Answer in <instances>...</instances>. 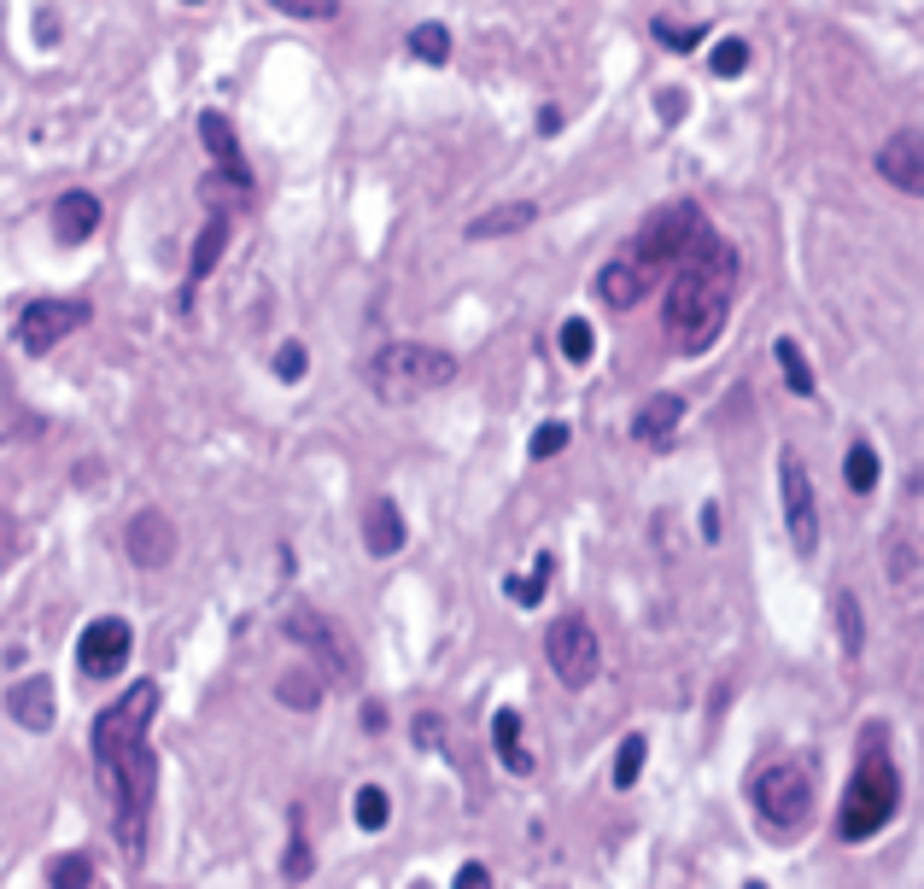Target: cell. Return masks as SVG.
Instances as JSON below:
<instances>
[{
	"label": "cell",
	"mask_w": 924,
	"mask_h": 889,
	"mask_svg": "<svg viewBox=\"0 0 924 889\" xmlns=\"http://www.w3.org/2000/svg\"><path fill=\"white\" fill-rule=\"evenodd\" d=\"M703 533H708V544H714V539H720V509H714V504L703 509Z\"/></svg>",
	"instance_id": "obj_45"
},
{
	"label": "cell",
	"mask_w": 924,
	"mask_h": 889,
	"mask_svg": "<svg viewBox=\"0 0 924 889\" xmlns=\"http://www.w3.org/2000/svg\"><path fill=\"white\" fill-rule=\"evenodd\" d=\"M679 422H684V399L679 392H656V399H644L638 416H632V439L638 444H667L679 434Z\"/></svg>",
	"instance_id": "obj_18"
},
{
	"label": "cell",
	"mask_w": 924,
	"mask_h": 889,
	"mask_svg": "<svg viewBox=\"0 0 924 889\" xmlns=\"http://www.w3.org/2000/svg\"><path fill=\"white\" fill-rule=\"evenodd\" d=\"M901 808V766L889 761V726L871 720L861 738V761H854V778L843 790V813H836V836L843 843H866L878 836Z\"/></svg>",
	"instance_id": "obj_3"
},
{
	"label": "cell",
	"mask_w": 924,
	"mask_h": 889,
	"mask_svg": "<svg viewBox=\"0 0 924 889\" xmlns=\"http://www.w3.org/2000/svg\"><path fill=\"white\" fill-rule=\"evenodd\" d=\"M100 229V199L94 194H59V205H54V234H59V246H82L89 234Z\"/></svg>",
	"instance_id": "obj_19"
},
{
	"label": "cell",
	"mask_w": 924,
	"mask_h": 889,
	"mask_svg": "<svg viewBox=\"0 0 924 889\" xmlns=\"http://www.w3.org/2000/svg\"><path fill=\"white\" fill-rule=\"evenodd\" d=\"M351 819L363 831H386V819H392V801H386V790L381 784H363V790L351 796Z\"/></svg>",
	"instance_id": "obj_28"
},
{
	"label": "cell",
	"mask_w": 924,
	"mask_h": 889,
	"mask_svg": "<svg viewBox=\"0 0 924 889\" xmlns=\"http://www.w3.org/2000/svg\"><path fill=\"white\" fill-rule=\"evenodd\" d=\"M199 141L217 164H241V141H234V124L222 112H199Z\"/></svg>",
	"instance_id": "obj_24"
},
{
	"label": "cell",
	"mask_w": 924,
	"mask_h": 889,
	"mask_svg": "<svg viewBox=\"0 0 924 889\" xmlns=\"http://www.w3.org/2000/svg\"><path fill=\"white\" fill-rule=\"evenodd\" d=\"M129 562L135 568H170V556H176V521L164 516V509H141V516L129 521Z\"/></svg>",
	"instance_id": "obj_13"
},
{
	"label": "cell",
	"mask_w": 924,
	"mask_h": 889,
	"mask_svg": "<svg viewBox=\"0 0 924 889\" xmlns=\"http://www.w3.org/2000/svg\"><path fill=\"white\" fill-rule=\"evenodd\" d=\"M386 726V708L381 703H363V731H381Z\"/></svg>",
	"instance_id": "obj_43"
},
{
	"label": "cell",
	"mask_w": 924,
	"mask_h": 889,
	"mask_svg": "<svg viewBox=\"0 0 924 889\" xmlns=\"http://www.w3.org/2000/svg\"><path fill=\"white\" fill-rule=\"evenodd\" d=\"M322 679H316V667H293V673H281L276 679V703L281 708H299V714H311L316 703H322Z\"/></svg>",
	"instance_id": "obj_22"
},
{
	"label": "cell",
	"mask_w": 924,
	"mask_h": 889,
	"mask_svg": "<svg viewBox=\"0 0 924 889\" xmlns=\"http://www.w3.org/2000/svg\"><path fill=\"white\" fill-rule=\"evenodd\" d=\"M409 54H416L421 65H444L451 59V30L444 24H416L409 30Z\"/></svg>",
	"instance_id": "obj_31"
},
{
	"label": "cell",
	"mask_w": 924,
	"mask_h": 889,
	"mask_svg": "<svg viewBox=\"0 0 924 889\" xmlns=\"http://www.w3.org/2000/svg\"><path fill=\"white\" fill-rule=\"evenodd\" d=\"M281 12H287V19H299V24H334L339 19L334 0H281Z\"/></svg>",
	"instance_id": "obj_37"
},
{
	"label": "cell",
	"mask_w": 924,
	"mask_h": 889,
	"mask_svg": "<svg viewBox=\"0 0 924 889\" xmlns=\"http://www.w3.org/2000/svg\"><path fill=\"white\" fill-rule=\"evenodd\" d=\"M778 492H784V527H790V544L801 556L819 551V498H813V481H808V463L784 444L778 451Z\"/></svg>",
	"instance_id": "obj_10"
},
{
	"label": "cell",
	"mask_w": 924,
	"mask_h": 889,
	"mask_svg": "<svg viewBox=\"0 0 924 889\" xmlns=\"http://www.w3.org/2000/svg\"><path fill=\"white\" fill-rule=\"evenodd\" d=\"M743 889H766V884H743Z\"/></svg>",
	"instance_id": "obj_47"
},
{
	"label": "cell",
	"mask_w": 924,
	"mask_h": 889,
	"mask_svg": "<svg viewBox=\"0 0 924 889\" xmlns=\"http://www.w3.org/2000/svg\"><path fill=\"white\" fill-rule=\"evenodd\" d=\"M47 884L54 889H94V861L89 854H59V861L47 866Z\"/></svg>",
	"instance_id": "obj_32"
},
{
	"label": "cell",
	"mask_w": 924,
	"mask_h": 889,
	"mask_svg": "<svg viewBox=\"0 0 924 889\" xmlns=\"http://www.w3.org/2000/svg\"><path fill=\"white\" fill-rule=\"evenodd\" d=\"M568 439H574L568 422H544L533 434V457H539V463H551V457H562V444H568Z\"/></svg>",
	"instance_id": "obj_38"
},
{
	"label": "cell",
	"mask_w": 924,
	"mask_h": 889,
	"mask_svg": "<svg viewBox=\"0 0 924 889\" xmlns=\"http://www.w3.org/2000/svg\"><path fill=\"white\" fill-rule=\"evenodd\" d=\"M551 568H556V562H551V556H539V562H533V574H509V579H504L509 603L533 609V603H539V597H544V579H551Z\"/></svg>",
	"instance_id": "obj_30"
},
{
	"label": "cell",
	"mask_w": 924,
	"mask_h": 889,
	"mask_svg": "<svg viewBox=\"0 0 924 889\" xmlns=\"http://www.w3.org/2000/svg\"><path fill=\"white\" fill-rule=\"evenodd\" d=\"M656 42L673 47V54H691V47L708 42V24H696V19H656Z\"/></svg>",
	"instance_id": "obj_29"
},
{
	"label": "cell",
	"mask_w": 924,
	"mask_h": 889,
	"mask_svg": "<svg viewBox=\"0 0 924 889\" xmlns=\"http://www.w3.org/2000/svg\"><path fill=\"white\" fill-rule=\"evenodd\" d=\"M533 217H539V205H533V199H516V205H498V211L474 217L462 234H469V241H498V234H521V229H533Z\"/></svg>",
	"instance_id": "obj_21"
},
{
	"label": "cell",
	"mask_w": 924,
	"mask_h": 889,
	"mask_svg": "<svg viewBox=\"0 0 924 889\" xmlns=\"http://www.w3.org/2000/svg\"><path fill=\"white\" fill-rule=\"evenodd\" d=\"M287 826H293V836H287V854H281V878H287V884H304V878L316 871L311 836H304V808L287 813Z\"/></svg>",
	"instance_id": "obj_23"
},
{
	"label": "cell",
	"mask_w": 924,
	"mask_h": 889,
	"mask_svg": "<svg viewBox=\"0 0 924 889\" xmlns=\"http://www.w3.org/2000/svg\"><path fill=\"white\" fill-rule=\"evenodd\" d=\"M409 889H427V884H409Z\"/></svg>",
	"instance_id": "obj_48"
},
{
	"label": "cell",
	"mask_w": 924,
	"mask_h": 889,
	"mask_svg": "<svg viewBox=\"0 0 924 889\" xmlns=\"http://www.w3.org/2000/svg\"><path fill=\"white\" fill-rule=\"evenodd\" d=\"M492 749H498V761H504L516 778L533 773V749H527V738H521V714H516V708H498V714H492Z\"/></svg>",
	"instance_id": "obj_20"
},
{
	"label": "cell",
	"mask_w": 924,
	"mask_h": 889,
	"mask_svg": "<svg viewBox=\"0 0 924 889\" xmlns=\"http://www.w3.org/2000/svg\"><path fill=\"white\" fill-rule=\"evenodd\" d=\"M7 714L19 720L24 731H54V679L30 673L7 691Z\"/></svg>",
	"instance_id": "obj_15"
},
{
	"label": "cell",
	"mask_w": 924,
	"mask_h": 889,
	"mask_svg": "<svg viewBox=\"0 0 924 889\" xmlns=\"http://www.w3.org/2000/svg\"><path fill=\"white\" fill-rule=\"evenodd\" d=\"M684 106H691V100H684V89H667V94L656 100V112L667 117V124H673V117H684Z\"/></svg>",
	"instance_id": "obj_42"
},
{
	"label": "cell",
	"mask_w": 924,
	"mask_h": 889,
	"mask_svg": "<svg viewBox=\"0 0 924 889\" xmlns=\"http://www.w3.org/2000/svg\"><path fill=\"white\" fill-rule=\"evenodd\" d=\"M556 129H562V112L544 106V112H539V135H556Z\"/></svg>",
	"instance_id": "obj_44"
},
{
	"label": "cell",
	"mask_w": 924,
	"mask_h": 889,
	"mask_svg": "<svg viewBox=\"0 0 924 889\" xmlns=\"http://www.w3.org/2000/svg\"><path fill=\"white\" fill-rule=\"evenodd\" d=\"M661 287H667L661 293L667 339H673L684 357H703L714 339H720L726 316H731V299H738V246L703 222V229L691 234V246L673 258Z\"/></svg>",
	"instance_id": "obj_2"
},
{
	"label": "cell",
	"mask_w": 924,
	"mask_h": 889,
	"mask_svg": "<svg viewBox=\"0 0 924 889\" xmlns=\"http://www.w3.org/2000/svg\"><path fill=\"white\" fill-rule=\"evenodd\" d=\"M451 889H492V866H486V861H469V866L457 871Z\"/></svg>",
	"instance_id": "obj_41"
},
{
	"label": "cell",
	"mask_w": 924,
	"mask_h": 889,
	"mask_svg": "<svg viewBox=\"0 0 924 889\" xmlns=\"http://www.w3.org/2000/svg\"><path fill=\"white\" fill-rule=\"evenodd\" d=\"M281 632L316 661V679H322V685H357V679H363V661H357L351 638H346V632H339L322 609L293 603V609L281 614Z\"/></svg>",
	"instance_id": "obj_5"
},
{
	"label": "cell",
	"mask_w": 924,
	"mask_h": 889,
	"mask_svg": "<svg viewBox=\"0 0 924 889\" xmlns=\"http://www.w3.org/2000/svg\"><path fill=\"white\" fill-rule=\"evenodd\" d=\"M836 632H843V656L854 661L866 649V614L854 603V591H836Z\"/></svg>",
	"instance_id": "obj_26"
},
{
	"label": "cell",
	"mask_w": 924,
	"mask_h": 889,
	"mask_svg": "<svg viewBox=\"0 0 924 889\" xmlns=\"http://www.w3.org/2000/svg\"><path fill=\"white\" fill-rule=\"evenodd\" d=\"M644 755H649V743L638 738V731H632V738H626L621 749H614V790H632V784H638Z\"/></svg>",
	"instance_id": "obj_34"
},
{
	"label": "cell",
	"mask_w": 924,
	"mask_h": 889,
	"mask_svg": "<svg viewBox=\"0 0 924 889\" xmlns=\"http://www.w3.org/2000/svg\"><path fill=\"white\" fill-rule=\"evenodd\" d=\"M878 170H883L889 187H901L906 199H919V194H924V135H919L913 124L896 129V135L878 147Z\"/></svg>",
	"instance_id": "obj_12"
},
{
	"label": "cell",
	"mask_w": 924,
	"mask_h": 889,
	"mask_svg": "<svg viewBox=\"0 0 924 889\" xmlns=\"http://www.w3.org/2000/svg\"><path fill=\"white\" fill-rule=\"evenodd\" d=\"M661 281H667V264H661L649 246L626 241V246L603 264V276H597V299H603L609 311H632V304L649 299Z\"/></svg>",
	"instance_id": "obj_8"
},
{
	"label": "cell",
	"mask_w": 924,
	"mask_h": 889,
	"mask_svg": "<svg viewBox=\"0 0 924 889\" xmlns=\"http://www.w3.org/2000/svg\"><path fill=\"white\" fill-rule=\"evenodd\" d=\"M129 649H135V632H129L124 614H100V621H89L82 638H77L82 679H117L129 667Z\"/></svg>",
	"instance_id": "obj_11"
},
{
	"label": "cell",
	"mask_w": 924,
	"mask_h": 889,
	"mask_svg": "<svg viewBox=\"0 0 924 889\" xmlns=\"http://www.w3.org/2000/svg\"><path fill=\"white\" fill-rule=\"evenodd\" d=\"M889 579H896V586H919V544L913 539H896V551H889Z\"/></svg>",
	"instance_id": "obj_36"
},
{
	"label": "cell",
	"mask_w": 924,
	"mask_h": 889,
	"mask_svg": "<svg viewBox=\"0 0 924 889\" xmlns=\"http://www.w3.org/2000/svg\"><path fill=\"white\" fill-rule=\"evenodd\" d=\"M416 743H421V749H439V743H444V720H439V714H416Z\"/></svg>",
	"instance_id": "obj_40"
},
{
	"label": "cell",
	"mask_w": 924,
	"mask_h": 889,
	"mask_svg": "<svg viewBox=\"0 0 924 889\" xmlns=\"http://www.w3.org/2000/svg\"><path fill=\"white\" fill-rule=\"evenodd\" d=\"M544 661H551V673L568 691H586L597 679V667H603L597 626L586 621V614H562V621H551V632H544Z\"/></svg>",
	"instance_id": "obj_7"
},
{
	"label": "cell",
	"mask_w": 924,
	"mask_h": 889,
	"mask_svg": "<svg viewBox=\"0 0 924 889\" xmlns=\"http://www.w3.org/2000/svg\"><path fill=\"white\" fill-rule=\"evenodd\" d=\"M749 796H755V808H761V819L773 831L808 826V813H813V766H801V761L761 766L755 784H749Z\"/></svg>",
	"instance_id": "obj_6"
},
{
	"label": "cell",
	"mask_w": 924,
	"mask_h": 889,
	"mask_svg": "<svg viewBox=\"0 0 924 889\" xmlns=\"http://www.w3.org/2000/svg\"><path fill=\"white\" fill-rule=\"evenodd\" d=\"M252 199V170L246 164H217L199 176V205H211V217H229Z\"/></svg>",
	"instance_id": "obj_16"
},
{
	"label": "cell",
	"mask_w": 924,
	"mask_h": 889,
	"mask_svg": "<svg viewBox=\"0 0 924 889\" xmlns=\"http://www.w3.org/2000/svg\"><path fill=\"white\" fill-rule=\"evenodd\" d=\"M77 328H89V299H30L19 311V322H12V339H19V351L47 357Z\"/></svg>",
	"instance_id": "obj_9"
},
{
	"label": "cell",
	"mask_w": 924,
	"mask_h": 889,
	"mask_svg": "<svg viewBox=\"0 0 924 889\" xmlns=\"http://www.w3.org/2000/svg\"><path fill=\"white\" fill-rule=\"evenodd\" d=\"M556 346H562V357L579 369V363H591V351H597V328L586 316H568L562 322V334H556Z\"/></svg>",
	"instance_id": "obj_27"
},
{
	"label": "cell",
	"mask_w": 924,
	"mask_h": 889,
	"mask_svg": "<svg viewBox=\"0 0 924 889\" xmlns=\"http://www.w3.org/2000/svg\"><path fill=\"white\" fill-rule=\"evenodd\" d=\"M7 533H19V527H12L7 516H0V556H7Z\"/></svg>",
	"instance_id": "obj_46"
},
{
	"label": "cell",
	"mask_w": 924,
	"mask_h": 889,
	"mask_svg": "<svg viewBox=\"0 0 924 889\" xmlns=\"http://www.w3.org/2000/svg\"><path fill=\"white\" fill-rule=\"evenodd\" d=\"M773 357H778V374H784V386L796 392V399H813V369H808V357H801V346L790 334L773 346Z\"/></svg>",
	"instance_id": "obj_25"
},
{
	"label": "cell",
	"mask_w": 924,
	"mask_h": 889,
	"mask_svg": "<svg viewBox=\"0 0 924 889\" xmlns=\"http://www.w3.org/2000/svg\"><path fill=\"white\" fill-rule=\"evenodd\" d=\"M159 703H164V691L152 679H135L94 720V773H100V790L112 796L117 843H124L129 861L147 854V819H152V790H159V755L147 743Z\"/></svg>",
	"instance_id": "obj_1"
},
{
	"label": "cell",
	"mask_w": 924,
	"mask_h": 889,
	"mask_svg": "<svg viewBox=\"0 0 924 889\" xmlns=\"http://www.w3.org/2000/svg\"><path fill=\"white\" fill-rule=\"evenodd\" d=\"M363 381L381 404H416L457 381V357L439 346H416V339H392L363 363Z\"/></svg>",
	"instance_id": "obj_4"
},
{
	"label": "cell",
	"mask_w": 924,
	"mask_h": 889,
	"mask_svg": "<svg viewBox=\"0 0 924 889\" xmlns=\"http://www.w3.org/2000/svg\"><path fill=\"white\" fill-rule=\"evenodd\" d=\"M304 369H311V351H304L299 339H287V346L276 351V374L281 381H304Z\"/></svg>",
	"instance_id": "obj_39"
},
{
	"label": "cell",
	"mask_w": 924,
	"mask_h": 889,
	"mask_svg": "<svg viewBox=\"0 0 924 889\" xmlns=\"http://www.w3.org/2000/svg\"><path fill=\"white\" fill-rule=\"evenodd\" d=\"M743 71H749V42L743 36L714 42V77H743Z\"/></svg>",
	"instance_id": "obj_35"
},
{
	"label": "cell",
	"mask_w": 924,
	"mask_h": 889,
	"mask_svg": "<svg viewBox=\"0 0 924 889\" xmlns=\"http://www.w3.org/2000/svg\"><path fill=\"white\" fill-rule=\"evenodd\" d=\"M404 544H409L404 509L392 504L386 492H381V498H369V504H363V551H369V556H399Z\"/></svg>",
	"instance_id": "obj_14"
},
{
	"label": "cell",
	"mask_w": 924,
	"mask_h": 889,
	"mask_svg": "<svg viewBox=\"0 0 924 889\" xmlns=\"http://www.w3.org/2000/svg\"><path fill=\"white\" fill-rule=\"evenodd\" d=\"M843 481H848V492H871V486H878V451H871V444H848Z\"/></svg>",
	"instance_id": "obj_33"
},
{
	"label": "cell",
	"mask_w": 924,
	"mask_h": 889,
	"mask_svg": "<svg viewBox=\"0 0 924 889\" xmlns=\"http://www.w3.org/2000/svg\"><path fill=\"white\" fill-rule=\"evenodd\" d=\"M222 252H229V217H211V222H205V229L194 234V252H187V281H182V299H176L182 311L194 304V287L217 269Z\"/></svg>",
	"instance_id": "obj_17"
}]
</instances>
